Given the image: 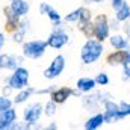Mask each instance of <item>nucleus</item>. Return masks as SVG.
Returning a JSON list of instances; mask_svg holds the SVG:
<instances>
[{"mask_svg": "<svg viewBox=\"0 0 130 130\" xmlns=\"http://www.w3.org/2000/svg\"><path fill=\"white\" fill-rule=\"evenodd\" d=\"M89 21H92V12H91L88 8H85V6H83V9H82V14H80V18H79L77 24H79V26H82V24H86V23H89Z\"/></svg>", "mask_w": 130, "mask_h": 130, "instance_id": "nucleus-24", "label": "nucleus"}, {"mask_svg": "<svg viewBox=\"0 0 130 130\" xmlns=\"http://www.w3.org/2000/svg\"><path fill=\"white\" fill-rule=\"evenodd\" d=\"M26 58L21 55V56H17V55H11V53H2L0 55V70H15L18 65L23 64Z\"/></svg>", "mask_w": 130, "mask_h": 130, "instance_id": "nucleus-10", "label": "nucleus"}, {"mask_svg": "<svg viewBox=\"0 0 130 130\" xmlns=\"http://www.w3.org/2000/svg\"><path fill=\"white\" fill-rule=\"evenodd\" d=\"M65 64H67L65 56H62V55L55 56L53 61L50 62V65L44 70V77H45L47 80H55V79H58V77L64 73Z\"/></svg>", "mask_w": 130, "mask_h": 130, "instance_id": "nucleus-7", "label": "nucleus"}, {"mask_svg": "<svg viewBox=\"0 0 130 130\" xmlns=\"http://www.w3.org/2000/svg\"><path fill=\"white\" fill-rule=\"evenodd\" d=\"M118 106H120L118 120H124V118L130 117V103H127V101H121V103H118Z\"/></svg>", "mask_w": 130, "mask_h": 130, "instance_id": "nucleus-23", "label": "nucleus"}, {"mask_svg": "<svg viewBox=\"0 0 130 130\" xmlns=\"http://www.w3.org/2000/svg\"><path fill=\"white\" fill-rule=\"evenodd\" d=\"M47 41H42V39H32V41H24L21 44V55L26 58V59H41L45 52H47Z\"/></svg>", "mask_w": 130, "mask_h": 130, "instance_id": "nucleus-2", "label": "nucleus"}, {"mask_svg": "<svg viewBox=\"0 0 130 130\" xmlns=\"http://www.w3.org/2000/svg\"><path fill=\"white\" fill-rule=\"evenodd\" d=\"M121 27H123V30H124V33H126V35H127V36L130 38V20H127V21H124Z\"/></svg>", "mask_w": 130, "mask_h": 130, "instance_id": "nucleus-34", "label": "nucleus"}, {"mask_svg": "<svg viewBox=\"0 0 130 130\" xmlns=\"http://www.w3.org/2000/svg\"><path fill=\"white\" fill-rule=\"evenodd\" d=\"M33 94H35V89L33 88H23V89H18L17 91V94L14 95V98H12V101H14V104H23V103H26L29 98L32 97Z\"/></svg>", "mask_w": 130, "mask_h": 130, "instance_id": "nucleus-19", "label": "nucleus"}, {"mask_svg": "<svg viewBox=\"0 0 130 130\" xmlns=\"http://www.w3.org/2000/svg\"><path fill=\"white\" fill-rule=\"evenodd\" d=\"M42 115H44V104L41 103H32L26 106L23 110V120L29 124H36Z\"/></svg>", "mask_w": 130, "mask_h": 130, "instance_id": "nucleus-8", "label": "nucleus"}, {"mask_svg": "<svg viewBox=\"0 0 130 130\" xmlns=\"http://www.w3.org/2000/svg\"><path fill=\"white\" fill-rule=\"evenodd\" d=\"M26 35H27V32H24L21 29H17V30L12 32V41L15 44H23L24 39H26Z\"/></svg>", "mask_w": 130, "mask_h": 130, "instance_id": "nucleus-26", "label": "nucleus"}, {"mask_svg": "<svg viewBox=\"0 0 130 130\" xmlns=\"http://www.w3.org/2000/svg\"><path fill=\"white\" fill-rule=\"evenodd\" d=\"M76 88L82 94H86V92H91V91H94L97 88V82L92 77H80V79H77Z\"/></svg>", "mask_w": 130, "mask_h": 130, "instance_id": "nucleus-16", "label": "nucleus"}, {"mask_svg": "<svg viewBox=\"0 0 130 130\" xmlns=\"http://www.w3.org/2000/svg\"><path fill=\"white\" fill-rule=\"evenodd\" d=\"M45 41H47L48 47H52L55 50H61L70 42V35L62 26H58V27L53 29V32L48 35V38Z\"/></svg>", "mask_w": 130, "mask_h": 130, "instance_id": "nucleus-5", "label": "nucleus"}, {"mask_svg": "<svg viewBox=\"0 0 130 130\" xmlns=\"http://www.w3.org/2000/svg\"><path fill=\"white\" fill-rule=\"evenodd\" d=\"M73 95V88H68V86H64V88H58L50 94V98L56 103V104H64L68 98Z\"/></svg>", "mask_w": 130, "mask_h": 130, "instance_id": "nucleus-13", "label": "nucleus"}, {"mask_svg": "<svg viewBox=\"0 0 130 130\" xmlns=\"http://www.w3.org/2000/svg\"><path fill=\"white\" fill-rule=\"evenodd\" d=\"M47 17H48L50 23L53 24V27L62 26V23H64V20H62V15H61V14H59L56 9H53V8H50V11L47 12Z\"/></svg>", "mask_w": 130, "mask_h": 130, "instance_id": "nucleus-21", "label": "nucleus"}, {"mask_svg": "<svg viewBox=\"0 0 130 130\" xmlns=\"http://www.w3.org/2000/svg\"><path fill=\"white\" fill-rule=\"evenodd\" d=\"M5 33L3 32H0V52H2V48H3V45H5Z\"/></svg>", "mask_w": 130, "mask_h": 130, "instance_id": "nucleus-36", "label": "nucleus"}, {"mask_svg": "<svg viewBox=\"0 0 130 130\" xmlns=\"http://www.w3.org/2000/svg\"><path fill=\"white\" fill-rule=\"evenodd\" d=\"M9 6L18 17H26L30 11V3L27 0H11Z\"/></svg>", "mask_w": 130, "mask_h": 130, "instance_id": "nucleus-17", "label": "nucleus"}, {"mask_svg": "<svg viewBox=\"0 0 130 130\" xmlns=\"http://www.w3.org/2000/svg\"><path fill=\"white\" fill-rule=\"evenodd\" d=\"M106 123H104V115H103V112H97V113H94L92 117H89L86 121H85V124H83V129L85 130H97L100 129L101 126H104Z\"/></svg>", "mask_w": 130, "mask_h": 130, "instance_id": "nucleus-15", "label": "nucleus"}, {"mask_svg": "<svg viewBox=\"0 0 130 130\" xmlns=\"http://www.w3.org/2000/svg\"><path fill=\"white\" fill-rule=\"evenodd\" d=\"M92 24H94V38L98 41H106L109 39L110 36V26H109V18L101 14L97 15L94 20H92Z\"/></svg>", "mask_w": 130, "mask_h": 130, "instance_id": "nucleus-6", "label": "nucleus"}, {"mask_svg": "<svg viewBox=\"0 0 130 130\" xmlns=\"http://www.w3.org/2000/svg\"><path fill=\"white\" fill-rule=\"evenodd\" d=\"M109 42H110L112 48H115V50H127L130 47V38L127 35L115 33V35L109 36Z\"/></svg>", "mask_w": 130, "mask_h": 130, "instance_id": "nucleus-14", "label": "nucleus"}, {"mask_svg": "<svg viewBox=\"0 0 130 130\" xmlns=\"http://www.w3.org/2000/svg\"><path fill=\"white\" fill-rule=\"evenodd\" d=\"M12 91H14V89H12L8 83H6V86H3V88H2V94H3V95H6V97H9Z\"/></svg>", "mask_w": 130, "mask_h": 130, "instance_id": "nucleus-35", "label": "nucleus"}, {"mask_svg": "<svg viewBox=\"0 0 130 130\" xmlns=\"http://www.w3.org/2000/svg\"><path fill=\"white\" fill-rule=\"evenodd\" d=\"M6 83L14 91H18V89H23V88L29 86V70L21 67V65H18L15 70H12V73L8 77Z\"/></svg>", "mask_w": 130, "mask_h": 130, "instance_id": "nucleus-3", "label": "nucleus"}, {"mask_svg": "<svg viewBox=\"0 0 130 130\" xmlns=\"http://www.w3.org/2000/svg\"><path fill=\"white\" fill-rule=\"evenodd\" d=\"M113 18H117L121 24L124 23V21H127L130 20V5L126 2L123 6H120L118 9H115V17Z\"/></svg>", "mask_w": 130, "mask_h": 130, "instance_id": "nucleus-20", "label": "nucleus"}, {"mask_svg": "<svg viewBox=\"0 0 130 130\" xmlns=\"http://www.w3.org/2000/svg\"><path fill=\"white\" fill-rule=\"evenodd\" d=\"M121 67H123V80L130 82V61L127 59L126 62L121 64Z\"/></svg>", "mask_w": 130, "mask_h": 130, "instance_id": "nucleus-29", "label": "nucleus"}, {"mask_svg": "<svg viewBox=\"0 0 130 130\" xmlns=\"http://www.w3.org/2000/svg\"><path fill=\"white\" fill-rule=\"evenodd\" d=\"M56 129H58L56 123H50V126H47V130H56Z\"/></svg>", "mask_w": 130, "mask_h": 130, "instance_id": "nucleus-37", "label": "nucleus"}, {"mask_svg": "<svg viewBox=\"0 0 130 130\" xmlns=\"http://www.w3.org/2000/svg\"><path fill=\"white\" fill-rule=\"evenodd\" d=\"M126 2H127V0H110V8L115 11V9H118L120 6H123Z\"/></svg>", "mask_w": 130, "mask_h": 130, "instance_id": "nucleus-32", "label": "nucleus"}, {"mask_svg": "<svg viewBox=\"0 0 130 130\" xmlns=\"http://www.w3.org/2000/svg\"><path fill=\"white\" fill-rule=\"evenodd\" d=\"M103 115H104V123L106 124H110V123H115V121H120L118 120V110H120V106L117 101H113V98H107L103 101Z\"/></svg>", "mask_w": 130, "mask_h": 130, "instance_id": "nucleus-9", "label": "nucleus"}, {"mask_svg": "<svg viewBox=\"0 0 130 130\" xmlns=\"http://www.w3.org/2000/svg\"><path fill=\"white\" fill-rule=\"evenodd\" d=\"M12 106H14V101H12L11 98L6 97V95H3V94H0V112L9 109V107H12Z\"/></svg>", "mask_w": 130, "mask_h": 130, "instance_id": "nucleus-27", "label": "nucleus"}, {"mask_svg": "<svg viewBox=\"0 0 130 130\" xmlns=\"http://www.w3.org/2000/svg\"><path fill=\"white\" fill-rule=\"evenodd\" d=\"M56 106H58V104L50 98V100L44 104V115H45V117H53V115L56 113Z\"/></svg>", "mask_w": 130, "mask_h": 130, "instance_id": "nucleus-25", "label": "nucleus"}, {"mask_svg": "<svg viewBox=\"0 0 130 130\" xmlns=\"http://www.w3.org/2000/svg\"><path fill=\"white\" fill-rule=\"evenodd\" d=\"M104 52V45L101 41H98L95 38H88L85 41V44L80 48V59L83 65H92L97 61L101 59Z\"/></svg>", "mask_w": 130, "mask_h": 130, "instance_id": "nucleus-1", "label": "nucleus"}, {"mask_svg": "<svg viewBox=\"0 0 130 130\" xmlns=\"http://www.w3.org/2000/svg\"><path fill=\"white\" fill-rule=\"evenodd\" d=\"M107 98H112V95L109 92H86V94H82V106L83 109L86 110H91V112H97L100 109V106L103 104L104 100Z\"/></svg>", "mask_w": 130, "mask_h": 130, "instance_id": "nucleus-4", "label": "nucleus"}, {"mask_svg": "<svg viewBox=\"0 0 130 130\" xmlns=\"http://www.w3.org/2000/svg\"><path fill=\"white\" fill-rule=\"evenodd\" d=\"M83 2H85V3H95V5H97V3H101V2H104V0H83Z\"/></svg>", "mask_w": 130, "mask_h": 130, "instance_id": "nucleus-38", "label": "nucleus"}, {"mask_svg": "<svg viewBox=\"0 0 130 130\" xmlns=\"http://www.w3.org/2000/svg\"><path fill=\"white\" fill-rule=\"evenodd\" d=\"M121 23L117 20V18H113V20H110L109 21V26H110V30H118V29H121V26H120Z\"/></svg>", "mask_w": 130, "mask_h": 130, "instance_id": "nucleus-33", "label": "nucleus"}, {"mask_svg": "<svg viewBox=\"0 0 130 130\" xmlns=\"http://www.w3.org/2000/svg\"><path fill=\"white\" fill-rule=\"evenodd\" d=\"M127 61V50H115L112 53L107 55L106 58V62L110 65V67H115V65H121L123 62Z\"/></svg>", "mask_w": 130, "mask_h": 130, "instance_id": "nucleus-18", "label": "nucleus"}, {"mask_svg": "<svg viewBox=\"0 0 130 130\" xmlns=\"http://www.w3.org/2000/svg\"><path fill=\"white\" fill-rule=\"evenodd\" d=\"M127 59H129V61H130V47H129V48H127Z\"/></svg>", "mask_w": 130, "mask_h": 130, "instance_id": "nucleus-39", "label": "nucleus"}, {"mask_svg": "<svg viewBox=\"0 0 130 130\" xmlns=\"http://www.w3.org/2000/svg\"><path fill=\"white\" fill-rule=\"evenodd\" d=\"M3 14H5V26H6V30L11 32V33L14 32V30H17L21 17H18V15L12 11L11 6H6V8L3 9Z\"/></svg>", "mask_w": 130, "mask_h": 130, "instance_id": "nucleus-12", "label": "nucleus"}, {"mask_svg": "<svg viewBox=\"0 0 130 130\" xmlns=\"http://www.w3.org/2000/svg\"><path fill=\"white\" fill-rule=\"evenodd\" d=\"M95 82H97V86H106V85H109V76L101 71L95 76Z\"/></svg>", "mask_w": 130, "mask_h": 130, "instance_id": "nucleus-28", "label": "nucleus"}, {"mask_svg": "<svg viewBox=\"0 0 130 130\" xmlns=\"http://www.w3.org/2000/svg\"><path fill=\"white\" fill-rule=\"evenodd\" d=\"M55 89H56V86H47L44 89H35V94H38V95H50Z\"/></svg>", "mask_w": 130, "mask_h": 130, "instance_id": "nucleus-30", "label": "nucleus"}, {"mask_svg": "<svg viewBox=\"0 0 130 130\" xmlns=\"http://www.w3.org/2000/svg\"><path fill=\"white\" fill-rule=\"evenodd\" d=\"M9 2H11V0H9Z\"/></svg>", "mask_w": 130, "mask_h": 130, "instance_id": "nucleus-40", "label": "nucleus"}, {"mask_svg": "<svg viewBox=\"0 0 130 130\" xmlns=\"http://www.w3.org/2000/svg\"><path fill=\"white\" fill-rule=\"evenodd\" d=\"M82 9H83V6H80V8H77V9H74V11H71V12H68V14L65 15L64 21H65V23H70V24L77 23V21H79V18H80Z\"/></svg>", "mask_w": 130, "mask_h": 130, "instance_id": "nucleus-22", "label": "nucleus"}, {"mask_svg": "<svg viewBox=\"0 0 130 130\" xmlns=\"http://www.w3.org/2000/svg\"><path fill=\"white\" fill-rule=\"evenodd\" d=\"M50 5L48 3H45V2H41L39 3V6H38V9H39V12H41V15H47V12L50 11Z\"/></svg>", "mask_w": 130, "mask_h": 130, "instance_id": "nucleus-31", "label": "nucleus"}, {"mask_svg": "<svg viewBox=\"0 0 130 130\" xmlns=\"http://www.w3.org/2000/svg\"><path fill=\"white\" fill-rule=\"evenodd\" d=\"M17 123V110L12 107L0 112V130H11Z\"/></svg>", "mask_w": 130, "mask_h": 130, "instance_id": "nucleus-11", "label": "nucleus"}]
</instances>
